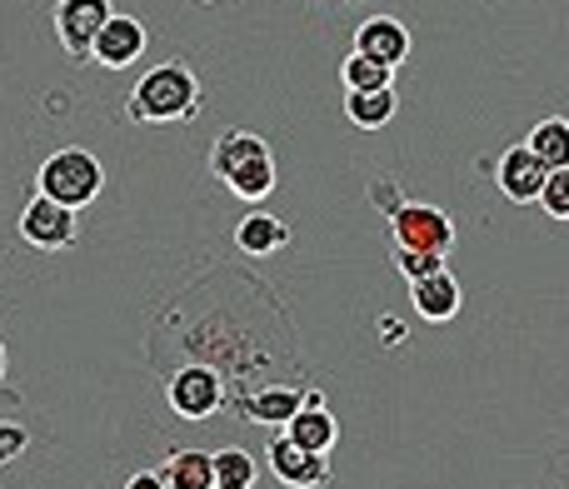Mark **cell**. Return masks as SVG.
<instances>
[{
  "instance_id": "cell-11",
  "label": "cell",
  "mask_w": 569,
  "mask_h": 489,
  "mask_svg": "<svg viewBox=\"0 0 569 489\" xmlns=\"http://www.w3.org/2000/svg\"><path fill=\"white\" fill-rule=\"evenodd\" d=\"M110 16H116L110 0H60L56 6V36H60V46H66V56L70 60H90L100 26H106Z\"/></svg>"
},
{
  "instance_id": "cell-25",
  "label": "cell",
  "mask_w": 569,
  "mask_h": 489,
  "mask_svg": "<svg viewBox=\"0 0 569 489\" xmlns=\"http://www.w3.org/2000/svg\"><path fill=\"white\" fill-rule=\"evenodd\" d=\"M126 489H170V485H166V475L160 470H140V475H130Z\"/></svg>"
},
{
  "instance_id": "cell-24",
  "label": "cell",
  "mask_w": 569,
  "mask_h": 489,
  "mask_svg": "<svg viewBox=\"0 0 569 489\" xmlns=\"http://www.w3.org/2000/svg\"><path fill=\"white\" fill-rule=\"evenodd\" d=\"M535 206H545V216L565 220V226H569V166L550 170V180H545V190H540V200H535Z\"/></svg>"
},
{
  "instance_id": "cell-20",
  "label": "cell",
  "mask_w": 569,
  "mask_h": 489,
  "mask_svg": "<svg viewBox=\"0 0 569 489\" xmlns=\"http://www.w3.org/2000/svg\"><path fill=\"white\" fill-rule=\"evenodd\" d=\"M525 146H530L550 170L569 166V120H565V116H545L540 126L525 136Z\"/></svg>"
},
{
  "instance_id": "cell-23",
  "label": "cell",
  "mask_w": 569,
  "mask_h": 489,
  "mask_svg": "<svg viewBox=\"0 0 569 489\" xmlns=\"http://www.w3.org/2000/svg\"><path fill=\"white\" fill-rule=\"evenodd\" d=\"M395 270L415 285V280H425V275L445 270V255L440 250H405V244H395Z\"/></svg>"
},
{
  "instance_id": "cell-8",
  "label": "cell",
  "mask_w": 569,
  "mask_h": 489,
  "mask_svg": "<svg viewBox=\"0 0 569 489\" xmlns=\"http://www.w3.org/2000/svg\"><path fill=\"white\" fill-rule=\"evenodd\" d=\"M36 445H46V420L30 410L20 390H0V470L26 460Z\"/></svg>"
},
{
  "instance_id": "cell-6",
  "label": "cell",
  "mask_w": 569,
  "mask_h": 489,
  "mask_svg": "<svg viewBox=\"0 0 569 489\" xmlns=\"http://www.w3.org/2000/svg\"><path fill=\"white\" fill-rule=\"evenodd\" d=\"M305 405H325V395L315 385H300V380H270V385H256L250 395H240L236 410L246 415L250 425H266V430H284Z\"/></svg>"
},
{
  "instance_id": "cell-7",
  "label": "cell",
  "mask_w": 569,
  "mask_h": 489,
  "mask_svg": "<svg viewBox=\"0 0 569 489\" xmlns=\"http://www.w3.org/2000/svg\"><path fill=\"white\" fill-rule=\"evenodd\" d=\"M385 220H390L395 244H405V250H440V255L455 250V220L445 216L440 206H425V200H400V206H395Z\"/></svg>"
},
{
  "instance_id": "cell-21",
  "label": "cell",
  "mask_w": 569,
  "mask_h": 489,
  "mask_svg": "<svg viewBox=\"0 0 569 489\" xmlns=\"http://www.w3.org/2000/svg\"><path fill=\"white\" fill-rule=\"evenodd\" d=\"M340 80H345V90H385V86H395V66L365 56V50H350L340 60Z\"/></svg>"
},
{
  "instance_id": "cell-4",
  "label": "cell",
  "mask_w": 569,
  "mask_h": 489,
  "mask_svg": "<svg viewBox=\"0 0 569 489\" xmlns=\"http://www.w3.org/2000/svg\"><path fill=\"white\" fill-rule=\"evenodd\" d=\"M36 190L40 196H50V200H60V206L80 210V206H90V200L106 190V166H100L90 150L66 146V150H56V156L40 160Z\"/></svg>"
},
{
  "instance_id": "cell-19",
  "label": "cell",
  "mask_w": 569,
  "mask_h": 489,
  "mask_svg": "<svg viewBox=\"0 0 569 489\" xmlns=\"http://www.w3.org/2000/svg\"><path fill=\"white\" fill-rule=\"evenodd\" d=\"M236 244L246 255H276V250L290 244V226L276 220V216H266V210H256V216H246L236 226Z\"/></svg>"
},
{
  "instance_id": "cell-14",
  "label": "cell",
  "mask_w": 569,
  "mask_h": 489,
  "mask_svg": "<svg viewBox=\"0 0 569 489\" xmlns=\"http://www.w3.org/2000/svg\"><path fill=\"white\" fill-rule=\"evenodd\" d=\"M410 305H415V315H420V320H430V325L455 320V315H460V305H465L460 275L445 265V270H435V275H425V280H415V285H410Z\"/></svg>"
},
{
  "instance_id": "cell-9",
  "label": "cell",
  "mask_w": 569,
  "mask_h": 489,
  "mask_svg": "<svg viewBox=\"0 0 569 489\" xmlns=\"http://www.w3.org/2000/svg\"><path fill=\"white\" fill-rule=\"evenodd\" d=\"M266 460H270V475H276L284 489H325L330 485V455L305 450V445H295L290 435H276V440L266 445Z\"/></svg>"
},
{
  "instance_id": "cell-5",
  "label": "cell",
  "mask_w": 569,
  "mask_h": 489,
  "mask_svg": "<svg viewBox=\"0 0 569 489\" xmlns=\"http://www.w3.org/2000/svg\"><path fill=\"white\" fill-rule=\"evenodd\" d=\"M160 380H166V405L190 425L216 420L230 405L226 380H220V370H210V365H176V370L160 375Z\"/></svg>"
},
{
  "instance_id": "cell-27",
  "label": "cell",
  "mask_w": 569,
  "mask_h": 489,
  "mask_svg": "<svg viewBox=\"0 0 569 489\" xmlns=\"http://www.w3.org/2000/svg\"><path fill=\"white\" fill-rule=\"evenodd\" d=\"M0 380H6V345H0Z\"/></svg>"
},
{
  "instance_id": "cell-12",
  "label": "cell",
  "mask_w": 569,
  "mask_h": 489,
  "mask_svg": "<svg viewBox=\"0 0 569 489\" xmlns=\"http://www.w3.org/2000/svg\"><path fill=\"white\" fill-rule=\"evenodd\" d=\"M545 180H550V166H545L530 146H510L495 160V186H500V196L515 200V206H535Z\"/></svg>"
},
{
  "instance_id": "cell-10",
  "label": "cell",
  "mask_w": 569,
  "mask_h": 489,
  "mask_svg": "<svg viewBox=\"0 0 569 489\" xmlns=\"http://www.w3.org/2000/svg\"><path fill=\"white\" fill-rule=\"evenodd\" d=\"M20 240L36 250H70L76 244V210L36 190V200H26V210H20Z\"/></svg>"
},
{
  "instance_id": "cell-15",
  "label": "cell",
  "mask_w": 569,
  "mask_h": 489,
  "mask_svg": "<svg viewBox=\"0 0 569 489\" xmlns=\"http://www.w3.org/2000/svg\"><path fill=\"white\" fill-rule=\"evenodd\" d=\"M410 46H415L410 26L395 16H370V20H360V30H355V50H365V56L385 60V66H395V70L410 60Z\"/></svg>"
},
{
  "instance_id": "cell-17",
  "label": "cell",
  "mask_w": 569,
  "mask_h": 489,
  "mask_svg": "<svg viewBox=\"0 0 569 489\" xmlns=\"http://www.w3.org/2000/svg\"><path fill=\"white\" fill-rule=\"evenodd\" d=\"M284 435H290L295 445H305V450L330 455L335 440H340V420H335L330 405H305V410L295 415L290 425H284Z\"/></svg>"
},
{
  "instance_id": "cell-1",
  "label": "cell",
  "mask_w": 569,
  "mask_h": 489,
  "mask_svg": "<svg viewBox=\"0 0 569 489\" xmlns=\"http://www.w3.org/2000/svg\"><path fill=\"white\" fill-rule=\"evenodd\" d=\"M150 370L170 375L176 365H210L230 390V405L256 385L290 380L300 370L290 315L260 275L246 265H210V275L186 280L156 305L146 330Z\"/></svg>"
},
{
  "instance_id": "cell-3",
  "label": "cell",
  "mask_w": 569,
  "mask_h": 489,
  "mask_svg": "<svg viewBox=\"0 0 569 489\" xmlns=\"http://www.w3.org/2000/svg\"><path fill=\"white\" fill-rule=\"evenodd\" d=\"M210 176L236 200H266L276 190V156L256 130H220L210 146Z\"/></svg>"
},
{
  "instance_id": "cell-13",
  "label": "cell",
  "mask_w": 569,
  "mask_h": 489,
  "mask_svg": "<svg viewBox=\"0 0 569 489\" xmlns=\"http://www.w3.org/2000/svg\"><path fill=\"white\" fill-rule=\"evenodd\" d=\"M146 46H150L146 20H136V16H110L106 26H100L90 60H96V66H106V70H130L140 56H146Z\"/></svg>"
},
{
  "instance_id": "cell-18",
  "label": "cell",
  "mask_w": 569,
  "mask_h": 489,
  "mask_svg": "<svg viewBox=\"0 0 569 489\" xmlns=\"http://www.w3.org/2000/svg\"><path fill=\"white\" fill-rule=\"evenodd\" d=\"M395 110H400L395 86H385V90H345V116H350V126H360V130L390 126Z\"/></svg>"
},
{
  "instance_id": "cell-2",
  "label": "cell",
  "mask_w": 569,
  "mask_h": 489,
  "mask_svg": "<svg viewBox=\"0 0 569 489\" xmlns=\"http://www.w3.org/2000/svg\"><path fill=\"white\" fill-rule=\"evenodd\" d=\"M200 76L190 60H160L136 80V90L126 96V120L136 126H176V120L200 116Z\"/></svg>"
},
{
  "instance_id": "cell-16",
  "label": "cell",
  "mask_w": 569,
  "mask_h": 489,
  "mask_svg": "<svg viewBox=\"0 0 569 489\" xmlns=\"http://www.w3.org/2000/svg\"><path fill=\"white\" fill-rule=\"evenodd\" d=\"M160 475H166L170 489H226L216 480V455L206 450H170Z\"/></svg>"
},
{
  "instance_id": "cell-26",
  "label": "cell",
  "mask_w": 569,
  "mask_h": 489,
  "mask_svg": "<svg viewBox=\"0 0 569 489\" xmlns=\"http://www.w3.org/2000/svg\"><path fill=\"white\" fill-rule=\"evenodd\" d=\"M380 330V340H390V345H405V325H395V320H380L375 325Z\"/></svg>"
},
{
  "instance_id": "cell-22",
  "label": "cell",
  "mask_w": 569,
  "mask_h": 489,
  "mask_svg": "<svg viewBox=\"0 0 569 489\" xmlns=\"http://www.w3.org/2000/svg\"><path fill=\"white\" fill-rule=\"evenodd\" d=\"M216 480L226 489H256L260 480V465L250 450H240V445H226V450H216Z\"/></svg>"
},
{
  "instance_id": "cell-28",
  "label": "cell",
  "mask_w": 569,
  "mask_h": 489,
  "mask_svg": "<svg viewBox=\"0 0 569 489\" xmlns=\"http://www.w3.org/2000/svg\"><path fill=\"white\" fill-rule=\"evenodd\" d=\"M206 6H210V0H206Z\"/></svg>"
}]
</instances>
